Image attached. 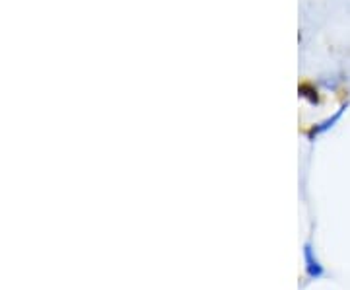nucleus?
Wrapping results in <instances>:
<instances>
[{
    "label": "nucleus",
    "instance_id": "f03ea898",
    "mask_svg": "<svg viewBox=\"0 0 350 290\" xmlns=\"http://www.w3.org/2000/svg\"><path fill=\"white\" fill-rule=\"evenodd\" d=\"M300 96L304 98V100H308L310 103H319V96H317V92L312 88V86H308V84H304V86H300Z\"/></svg>",
    "mask_w": 350,
    "mask_h": 290
},
{
    "label": "nucleus",
    "instance_id": "f257e3e1",
    "mask_svg": "<svg viewBox=\"0 0 350 290\" xmlns=\"http://www.w3.org/2000/svg\"><path fill=\"white\" fill-rule=\"evenodd\" d=\"M349 109V103H345V105H340L338 107L337 114H333L331 117H327V119H323L321 123H317V125H313L310 131H308V139H315V137H319V135H323V133H327L329 129H333V127L337 125L338 121H340V117L345 115V111Z\"/></svg>",
    "mask_w": 350,
    "mask_h": 290
}]
</instances>
